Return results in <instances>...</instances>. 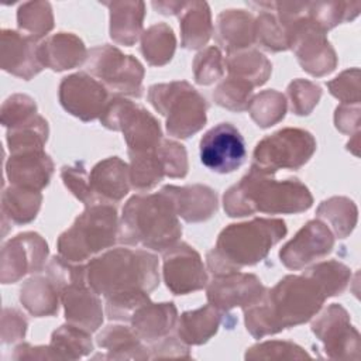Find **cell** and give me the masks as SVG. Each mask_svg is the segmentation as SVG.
<instances>
[{
  "mask_svg": "<svg viewBox=\"0 0 361 361\" xmlns=\"http://www.w3.org/2000/svg\"><path fill=\"white\" fill-rule=\"evenodd\" d=\"M314 149L316 141L310 133L285 128L257 144L252 166L268 173H274L279 168L298 169L309 161Z\"/></svg>",
  "mask_w": 361,
  "mask_h": 361,
  "instance_id": "cell-8",
  "label": "cell"
},
{
  "mask_svg": "<svg viewBox=\"0 0 361 361\" xmlns=\"http://www.w3.org/2000/svg\"><path fill=\"white\" fill-rule=\"evenodd\" d=\"M175 49V37L171 27L166 24H157L148 28L142 37L141 51L151 65L166 63Z\"/></svg>",
  "mask_w": 361,
  "mask_h": 361,
  "instance_id": "cell-34",
  "label": "cell"
},
{
  "mask_svg": "<svg viewBox=\"0 0 361 361\" xmlns=\"http://www.w3.org/2000/svg\"><path fill=\"white\" fill-rule=\"evenodd\" d=\"M164 192L172 202L176 214L186 221H202L209 219L217 207L216 195L207 186H165Z\"/></svg>",
  "mask_w": 361,
  "mask_h": 361,
  "instance_id": "cell-21",
  "label": "cell"
},
{
  "mask_svg": "<svg viewBox=\"0 0 361 361\" xmlns=\"http://www.w3.org/2000/svg\"><path fill=\"white\" fill-rule=\"evenodd\" d=\"M350 75H351L350 71L344 72L340 78H336V80L330 82L329 87H330V92L344 103L353 102L358 104V100H360L358 89H351V85L358 83V72L354 75V78H350Z\"/></svg>",
  "mask_w": 361,
  "mask_h": 361,
  "instance_id": "cell-48",
  "label": "cell"
},
{
  "mask_svg": "<svg viewBox=\"0 0 361 361\" xmlns=\"http://www.w3.org/2000/svg\"><path fill=\"white\" fill-rule=\"evenodd\" d=\"M62 179L65 185L72 190V193L80 199L86 204L96 203V197L92 192L89 178L86 176V171L82 164H76L75 166L62 168Z\"/></svg>",
  "mask_w": 361,
  "mask_h": 361,
  "instance_id": "cell-45",
  "label": "cell"
},
{
  "mask_svg": "<svg viewBox=\"0 0 361 361\" xmlns=\"http://www.w3.org/2000/svg\"><path fill=\"white\" fill-rule=\"evenodd\" d=\"M47 121L37 116L18 126H14L7 134V142L13 154L38 151L42 149L44 142L47 141Z\"/></svg>",
  "mask_w": 361,
  "mask_h": 361,
  "instance_id": "cell-33",
  "label": "cell"
},
{
  "mask_svg": "<svg viewBox=\"0 0 361 361\" xmlns=\"http://www.w3.org/2000/svg\"><path fill=\"white\" fill-rule=\"evenodd\" d=\"M182 228L171 199L164 193L131 197L121 219V241L152 250L173 247Z\"/></svg>",
  "mask_w": 361,
  "mask_h": 361,
  "instance_id": "cell-5",
  "label": "cell"
},
{
  "mask_svg": "<svg viewBox=\"0 0 361 361\" xmlns=\"http://www.w3.org/2000/svg\"><path fill=\"white\" fill-rule=\"evenodd\" d=\"M221 73V55L217 48H209L197 55L195 61V75L197 83L209 85Z\"/></svg>",
  "mask_w": 361,
  "mask_h": 361,
  "instance_id": "cell-47",
  "label": "cell"
},
{
  "mask_svg": "<svg viewBox=\"0 0 361 361\" xmlns=\"http://www.w3.org/2000/svg\"><path fill=\"white\" fill-rule=\"evenodd\" d=\"M286 110L285 97L275 92L267 90L259 93L250 107L252 118L258 123L259 127H269L283 118Z\"/></svg>",
  "mask_w": 361,
  "mask_h": 361,
  "instance_id": "cell-37",
  "label": "cell"
},
{
  "mask_svg": "<svg viewBox=\"0 0 361 361\" xmlns=\"http://www.w3.org/2000/svg\"><path fill=\"white\" fill-rule=\"evenodd\" d=\"M157 152L164 165L165 175L169 176H185L188 171L186 164V151L183 145L173 141H164L158 145Z\"/></svg>",
  "mask_w": 361,
  "mask_h": 361,
  "instance_id": "cell-43",
  "label": "cell"
},
{
  "mask_svg": "<svg viewBox=\"0 0 361 361\" xmlns=\"http://www.w3.org/2000/svg\"><path fill=\"white\" fill-rule=\"evenodd\" d=\"M149 102L166 118L169 134L186 138L206 123V102L186 82H172L149 87Z\"/></svg>",
  "mask_w": 361,
  "mask_h": 361,
  "instance_id": "cell-7",
  "label": "cell"
},
{
  "mask_svg": "<svg viewBox=\"0 0 361 361\" xmlns=\"http://www.w3.org/2000/svg\"><path fill=\"white\" fill-rule=\"evenodd\" d=\"M334 240L327 226L319 220L309 221L279 252L281 261L293 269H299L309 262L327 255Z\"/></svg>",
  "mask_w": 361,
  "mask_h": 361,
  "instance_id": "cell-15",
  "label": "cell"
},
{
  "mask_svg": "<svg viewBox=\"0 0 361 361\" xmlns=\"http://www.w3.org/2000/svg\"><path fill=\"white\" fill-rule=\"evenodd\" d=\"M180 11L182 45L185 48H199L204 45L212 34L210 10L207 3H185Z\"/></svg>",
  "mask_w": 361,
  "mask_h": 361,
  "instance_id": "cell-27",
  "label": "cell"
},
{
  "mask_svg": "<svg viewBox=\"0 0 361 361\" xmlns=\"http://www.w3.org/2000/svg\"><path fill=\"white\" fill-rule=\"evenodd\" d=\"M164 278L175 295H185L206 285V272L200 257L185 243L171 247L169 254L165 255Z\"/></svg>",
  "mask_w": 361,
  "mask_h": 361,
  "instance_id": "cell-13",
  "label": "cell"
},
{
  "mask_svg": "<svg viewBox=\"0 0 361 361\" xmlns=\"http://www.w3.org/2000/svg\"><path fill=\"white\" fill-rule=\"evenodd\" d=\"M52 161L42 151H25L13 154L7 162L10 182L20 188L41 190L48 185L52 175Z\"/></svg>",
  "mask_w": 361,
  "mask_h": 361,
  "instance_id": "cell-20",
  "label": "cell"
},
{
  "mask_svg": "<svg viewBox=\"0 0 361 361\" xmlns=\"http://www.w3.org/2000/svg\"><path fill=\"white\" fill-rule=\"evenodd\" d=\"M20 28L30 32V37H42L52 28V14L48 3H25L18 10Z\"/></svg>",
  "mask_w": 361,
  "mask_h": 361,
  "instance_id": "cell-39",
  "label": "cell"
},
{
  "mask_svg": "<svg viewBox=\"0 0 361 361\" xmlns=\"http://www.w3.org/2000/svg\"><path fill=\"white\" fill-rule=\"evenodd\" d=\"M317 214L329 220L333 224L334 233L340 238H344L355 226L357 207L345 197H333L322 203Z\"/></svg>",
  "mask_w": 361,
  "mask_h": 361,
  "instance_id": "cell-35",
  "label": "cell"
},
{
  "mask_svg": "<svg viewBox=\"0 0 361 361\" xmlns=\"http://www.w3.org/2000/svg\"><path fill=\"white\" fill-rule=\"evenodd\" d=\"M110 7V35L116 42L131 47L140 34L144 18L142 1L107 3Z\"/></svg>",
  "mask_w": 361,
  "mask_h": 361,
  "instance_id": "cell-25",
  "label": "cell"
},
{
  "mask_svg": "<svg viewBox=\"0 0 361 361\" xmlns=\"http://www.w3.org/2000/svg\"><path fill=\"white\" fill-rule=\"evenodd\" d=\"M265 293V288L254 275L224 274L217 275L207 288V299L212 306L228 310L235 306H251Z\"/></svg>",
  "mask_w": 361,
  "mask_h": 361,
  "instance_id": "cell-14",
  "label": "cell"
},
{
  "mask_svg": "<svg viewBox=\"0 0 361 361\" xmlns=\"http://www.w3.org/2000/svg\"><path fill=\"white\" fill-rule=\"evenodd\" d=\"M51 348L62 358H78L92 350L87 331L76 326H62L52 334ZM59 357V358H61Z\"/></svg>",
  "mask_w": 361,
  "mask_h": 361,
  "instance_id": "cell-36",
  "label": "cell"
},
{
  "mask_svg": "<svg viewBox=\"0 0 361 361\" xmlns=\"http://www.w3.org/2000/svg\"><path fill=\"white\" fill-rule=\"evenodd\" d=\"M285 234V223L276 219L231 224L221 231L216 248L209 252V268L216 275H224L240 267L254 265L265 258L271 247Z\"/></svg>",
  "mask_w": 361,
  "mask_h": 361,
  "instance_id": "cell-4",
  "label": "cell"
},
{
  "mask_svg": "<svg viewBox=\"0 0 361 361\" xmlns=\"http://www.w3.org/2000/svg\"><path fill=\"white\" fill-rule=\"evenodd\" d=\"M102 123L107 128L121 130L133 152L151 151L159 145V124L147 110L130 100H110L102 114Z\"/></svg>",
  "mask_w": 361,
  "mask_h": 361,
  "instance_id": "cell-9",
  "label": "cell"
},
{
  "mask_svg": "<svg viewBox=\"0 0 361 361\" xmlns=\"http://www.w3.org/2000/svg\"><path fill=\"white\" fill-rule=\"evenodd\" d=\"M117 228L116 209L109 204H90L73 226L58 241V250L63 259L82 262L92 254L114 244Z\"/></svg>",
  "mask_w": 361,
  "mask_h": 361,
  "instance_id": "cell-6",
  "label": "cell"
},
{
  "mask_svg": "<svg viewBox=\"0 0 361 361\" xmlns=\"http://www.w3.org/2000/svg\"><path fill=\"white\" fill-rule=\"evenodd\" d=\"M327 293L309 274L281 279L269 293L245 312V324L255 337L307 322L322 307Z\"/></svg>",
  "mask_w": 361,
  "mask_h": 361,
  "instance_id": "cell-1",
  "label": "cell"
},
{
  "mask_svg": "<svg viewBox=\"0 0 361 361\" xmlns=\"http://www.w3.org/2000/svg\"><path fill=\"white\" fill-rule=\"evenodd\" d=\"M86 269V283L97 295L106 298L149 292L158 285V259L145 251L117 248L94 258Z\"/></svg>",
  "mask_w": 361,
  "mask_h": 361,
  "instance_id": "cell-3",
  "label": "cell"
},
{
  "mask_svg": "<svg viewBox=\"0 0 361 361\" xmlns=\"http://www.w3.org/2000/svg\"><path fill=\"white\" fill-rule=\"evenodd\" d=\"M59 97L65 110L83 121L103 114L107 106L106 87L85 73L65 78L61 83Z\"/></svg>",
  "mask_w": 361,
  "mask_h": 361,
  "instance_id": "cell-12",
  "label": "cell"
},
{
  "mask_svg": "<svg viewBox=\"0 0 361 361\" xmlns=\"http://www.w3.org/2000/svg\"><path fill=\"white\" fill-rule=\"evenodd\" d=\"M93 195L107 200H120L128 192L127 165L117 157L99 162L89 175Z\"/></svg>",
  "mask_w": 361,
  "mask_h": 361,
  "instance_id": "cell-23",
  "label": "cell"
},
{
  "mask_svg": "<svg viewBox=\"0 0 361 361\" xmlns=\"http://www.w3.org/2000/svg\"><path fill=\"white\" fill-rule=\"evenodd\" d=\"M288 92L292 100V110L296 114H309L322 93L317 85L305 80H295Z\"/></svg>",
  "mask_w": 361,
  "mask_h": 361,
  "instance_id": "cell-44",
  "label": "cell"
},
{
  "mask_svg": "<svg viewBox=\"0 0 361 361\" xmlns=\"http://www.w3.org/2000/svg\"><path fill=\"white\" fill-rule=\"evenodd\" d=\"M37 234L35 233H25L17 235L14 240H10L7 245L3 248V258H10V265L3 267V282H14L20 276L39 271L45 257H47V243L39 237V240L32 245Z\"/></svg>",
  "mask_w": 361,
  "mask_h": 361,
  "instance_id": "cell-17",
  "label": "cell"
},
{
  "mask_svg": "<svg viewBox=\"0 0 361 361\" xmlns=\"http://www.w3.org/2000/svg\"><path fill=\"white\" fill-rule=\"evenodd\" d=\"M307 272L322 285L327 296L340 295L350 279V269L337 261L322 262Z\"/></svg>",
  "mask_w": 361,
  "mask_h": 361,
  "instance_id": "cell-40",
  "label": "cell"
},
{
  "mask_svg": "<svg viewBox=\"0 0 361 361\" xmlns=\"http://www.w3.org/2000/svg\"><path fill=\"white\" fill-rule=\"evenodd\" d=\"M35 103L28 96L16 94L10 97L3 106L1 121L4 126H18L31 118L35 114Z\"/></svg>",
  "mask_w": 361,
  "mask_h": 361,
  "instance_id": "cell-46",
  "label": "cell"
},
{
  "mask_svg": "<svg viewBox=\"0 0 361 361\" xmlns=\"http://www.w3.org/2000/svg\"><path fill=\"white\" fill-rule=\"evenodd\" d=\"M176 309L173 303H149L140 306L131 316L135 334L140 338L154 341L165 336L175 324Z\"/></svg>",
  "mask_w": 361,
  "mask_h": 361,
  "instance_id": "cell-22",
  "label": "cell"
},
{
  "mask_svg": "<svg viewBox=\"0 0 361 361\" xmlns=\"http://www.w3.org/2000/svg\"><path fill=\"white\" fill-rule=\"evenodd\" d=\"M255 35L264 48L271 51H281L289 47V39L283 25L278 24L276 18L268 13L261 14L258 21L254 24Z\"/></svg>",
  "mask_w": 361,
  "mask_h": 361,
  "instance_id": "cell-41",
  "label": "cell"
},
{
  "mask_svg": "<svg viewBox=\"0 0 361 361\" xmlns=\"http://www.w3.org/2000/svg\"><path fill=\"white\" fill-rule=\"evenodd\" d=\"M272 173L255 166L241 182L224 195V209L228 216L262 213H300L312 206L309 189L298 179L278 182Z\"/></svg>",
  "mask_w": 361,
  "mask_h": 361,
  "instance_id": "cell-2",
  "label": "cell"
},
{
  "mask_svg": "<svg viewBox=\"0 0 361 361\" xmlns=\"http://www.w3.org/2000/svg\"><path fill=\"white\" fill-rule=\"evenodd\" d=\"M264 62H267V58L258 52H245L227 59L230 73L251 86L262 85L269 76L271 69H252V66H258Z\"/></svg>",
  "mask_w": 361,
  "mask_h": 361,
  "instance_id": "cell-38",
  "label": "cell"
},
{
  "mask_svg": "<svg viewBox=\"0 0 361 361\" xmlns=\"http://www.w3.org/2000/svg\"><path fill=\"white\" fill-rule=\"evenodd\" d=\"M1 65L4 71L30 79L42 69L39 45L35 44V38L4 30L1 32Z\"/></svg>",
  "mask_w": 361,
  "mask_h": 361,
  "instance_id": "cell-18",
  "label": "cell"
},
{
  "mask_svg": "<svg viewBox=\"0 0 361 361\" xmlns=\"http://www.w3.org/2000/svg\"><path fill=\"white\" fill-rule=\"evenodd\" d=\"M312 330L324 343V350L329 357H351L348 350L358 354V333L350 324L348 314L341 306L331 305L313 324Z\"/></svg>",
  "mask_w": 361,
  "mask_h": 361,
  "instance_id": "cell-16",
  "label": "cell"
},
{
  "mask_svg": "<svg viewBox=\"0 0 361 361\" xmlns=\"http://www.w3.org/2000/svg\"><path fill=\"white\" fill-rule=\"evenodd\" d=\"M97 343L107 348L110 358H126L124 353H131L133 358H148V354L142 353L145 348L140 344V337L124 326H109L99 334Z\"/></svg>",
  "mask_w": 361,
  "mask_h": 361,
  "instance_id": "cell-31",
  "label": "cell"
},
{
  "mask_svg": "<svg viewBox=\"0 0 361 361\" xmlns=\"http://www.w3.org/2000/svg\"><path fill=\"white\" fill-rule=\"evenodd\" d=\"M83 56V42L72 34L61 32L39 45V58L42 65L55 71L71 69L80 63Z\"/></svg>",
  "mask_w": 361,
  "mask_h": 361,
  "instance_id": "cell-24",
  "label": "cell"
},
{
  "mask_svg": "<svg viewBox=\"0 0 361 361\" xmlns=\"http://www.w3.org/2000/svg\"><path fill=\"white\" fill-rule=\"evenodd\" d=\"M96 295L86 281L66 285L61 292L66 320L79 329L94 331L102 323V307Z\"/></svg>",
  "mask_w": 361,
  "mask_h": 361,
  "instance_id": "cell-19",
  "label": "cell"
},
{
  "mask_svg": "<svg viewBox=\"0 0 361 361\" xmlns=\"http://www.w3.org/2000/svg\"><path fill=\"white\" fill-rule=\"evenodd\" d=\"M217 23V38L228 51L248 47L254 41L252 18L243 10H228L220 14Z\"/></svg>",
  "mask_w": 361,
  "mask_h": 361,
  "instance_id": "cell-26",
  "label": "cell"
},
{
  "mask_svg": "<svg viewBox=\"0 0 361 361\" xmlns=\"http://www.w3.org/2000/svg\"><path fill=\"white\" fill-rule=\"evenodd\" d=\"M61 286L48 275L37 276L24 285L21 289V302L35 316L52 314L58 310V293Z\"/></svg>",
  "mask_w": 361,
  "mask_h": 361,
  "instance_id": "cell-28",
  "label": "cell"
},
{
  "mask_svg": "<svg viewBox=\"0 0 361 361\" xmlns=\"http://www.w3.org/2000/svg\"><path fill=\"white\" fill-rule=\"evenodd\" d=\"M252 86L241 79L230 78L223 82L213 96L216 97L220 106H224L231 110H244L248 107V97L251 94Z\"/></svg>",
  "mask_w": 361,
  "mask_h": 361,
  "instance_id": "cell-42",
  "label": "cell"
},
{
  "mask_svg": "<svg viewBox=\"0 0 361 361\" xmlns=\"http://www.w3.org/2000/svg\"><path fill=\"white\" fill-rule=\"evenodd\" d=\"M86 69L104 82L114 92L141 96L142 66L130 55H123L117 48L104 45L90 51Z\"/></svg>",
  "mask_w": 361,
  "mask_h": 361,
  "instance_id": "cell-10",
  "label": "cell"
},
{
  "mask_svg": "<svg viewBox=\"0 0 361 361\" xmlns=\"http://www.w3.org/2000/svg\"><path fill=\"white\" fill-rule=\"evenodd\" d=\"M39 203V190L20 186L8 188L3 193V214L8 216L14 223H28L37 216Z\"/></svg>",
  "mask_w": 361,
  "mask_h": 361,
  "instance_id": "cell-30",
  "label": "cell"
},
{
  "mask_svg": "<svg viewBox=\"0 0 361 361\" xmlns=\"http://www.w3.org/2000/svg\"><path fill=\"white\" fill-rule=\"evenodd\" d=\"M157 148L151 151H142V152L130 151V157H131L130 180L133 186L140 190L151 189L165 175L164 165L157 152Z\"/></svg>",
  "mask_w": 361,
  "mask_h": 361,
  "instance_id": "cell-32",
  "label": "cell"
},
{
  "mask_svg": "<svg viewBox=\"0 0 361 361\" xmlns=\"http://www.w3.org/2000/svg\"><path fill=\"white\" fill-rule=\"evenodd\" d=\"M220 316L210 303L195 312H186L180 316L179 336L189 344H202L217 331Z\"/></svg>",
  "mask_w": 361,
  "mask_h": 361,
  "instance_id": "cell-29",
  "label": "cell"
},
{
  "mask_svg": "<svg viewBox=\"0 0 361 361\" xmlns=\"http://www.w3.org/2000/svg\"><path fill=\"white\" fill-rule=\"evenodd\" d=\"M202 164L216 173H230L245 159V142L241 133L230 123L210 128L200 140Z\"/></svg>",
  "mask_w": 361,
  "mask_h": 361,
  "instance_id": "cell-11",
  "label": "cell"
}]
</instances>
